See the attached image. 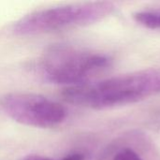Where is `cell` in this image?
Returning <instances> with one entry per match:
<instances>
[{
	"label": "cell",
	"instance_id": "obj_6",
	"mask_svg": "<svg viewBox=\"0 0 160 160\" xmlns=\"http://www.w3.org/2000/svg\"><path fill=\"white\" fill-rule=\"evenodd\" d=\"M84 155L81 154V153H73V154H69L64 158H62L61 159H52L46 157H42V156H38V155H30L25 157L22 160H84Z\"/></svg>",
	"mask_w": 160,
	"mask_h": 160
},
{
	"label": "cell",
	"instance_id": "obj_2",
	"mask_svg": "<svg viewBox=\"0 0 160 160\" xmlns=\"http://www.w3.org/2000/svg\"><path fill=\"white\" fill-rule=\"evenodd\" d=\"M111 64L112 58L106 54L58 44L43 53L38 68L46 81L71 87L90 82Z\"/></svg>",
	"mask_w": 160,
	"mask_h": 160
},
{
	"label": "cell",
	"instance_id": "obj_7",
	"mask_svg": "<svg viewBox=\"0 0 160 160\" xmlns=\"http://www.w3.org/2000/svg\"><path fill=\"white\" fill-rule=\"evenodd\" d=\"M112 160H142V158L132 149L125 148L116 153Z\"/></svg>",
	"mask_w": 160,
	"mask_h": 160
},
{
	"label": "cell",
	"instance_id": "obj_1",
	"mask_svg": "<svg viewBox=\"0 0 160 160\" xmlns=\"http://www.w3.org/2000/svg\"><path fill=\"white\" fill-rule=\"evenodd\" d=\"M160 94V68H149L66 87L63 98L95 110L132 104Z\"/></svg>",
	"mask_w": 160,
	"mask_h": 160
},
{
	"label": "cell",
	"instance_id": "obj_5",
	"mask_svg": "<svg viewBox=\"0 0 160 160\" xmlns=\"http://www.w3.org/2000/svg\"><path fill=\"white\" fill-rule=\"evenodd\" d=\"M134 20L145 28L160 30V8L144 9L133 15Z\"/></svg>",
	"mask_w": 160,
	"mask_h": 160
},
{
	"label": "cell",
	"instance_id": "obj_3",
	"mask_svg": "<svg viewBox=\"0 0 160 160\" xmlns=\"http://www.w3.org/2000/svg\"><path fill=\"white\" fill-rule=\"evenodd\" d=\"M115 10L114 4L105 1L69 4L33 11L12 25L18 36H33L98 22Z\"/></svg>",
	"mask_w": 160,
	"mask_h": 160
},
{
	"label": "cell",
	"instance_id": "obj_4",
	"mask_svg": "<svg viewBox=\"0 0 160 160\" xmlns=\"http://www.w3.org/2000/svg\"><path fill=\"white\" fill-rule=\"evenodd\" d=\"M0 108L13 121L24 126L52 128L62 124L67 112L59 103L32 93H10L2 97Z\"/></svg>",
	"mask_w": 160,
	"mask_h": 160
}]
</instances>
